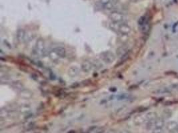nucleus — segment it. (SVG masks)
I'll use <instances>...</instances> for the list:
<instances>
[{
    "label": "nucleus",
    "instance_id": "7",
    "mask_svg": "<svg viewBox=\"0 0 178 133\" xmlns=\"http://www.w3.org/2000/svg\"><path fill=\"white\" fill-rule=\"evenodd\" d=\"M166 128L170 133H175L178 132V124L175 121H169L166 124Z\"/></svg>",
    "mask_w": 178,
    "mask_h": 133
},
{
    "label": "nucleus",
    "instance_id": "9",
    "mask_svg": "<svg viewBox=\"0 0 178 133\" xmlns=\"http://www.w3.org/2000/svg\"><path fill=\"white\" fill-rule=\"evenodd\" d=\"M165 126V121L163 118H159L155 120V124H154V130H162Z\"/></svg>",
    "mask_w": 178,
    "mask_h": 133
},
{
    "label": "nucleus",
    "instance_id": "16",
    "mask_svg": "<svg viewBox=\"0 0 178 133\" xmlns=\"http://www.w3.org/2000/svg\"><path fill=\"white\" fill-rule=\"evenodd\" d=\"M21 96L26 98H30L32 96V93L29 91H27V90H24V91H21Z\"/></svg>",
    "mask_w": 178,
    "mask_h": 133
},
{
    "label": "nucleus",
    "instance_id": "17",
    "mask_svg": "<svg viewBox=\"0 0 178 133\" xmlns=\"http://www.w3.org/2000/svg\"><path fill=\"white\" fill-rule=\"evenodd\" d=\"M120 133H132V132H131L129 131V130H122V131L120 132Z\"/></svg>",
    "mask_w": 178,
    "mask_h": 133
},
{
    "label": "nucleus",
    "instance_id": "1",
    "mask_svg": "<svg viewBox=\"0 0 178 133\" xmlns=\"http://www.w3.org/2000/svg\"><path fill=\"white\" fill-rule=\"evenodd\" d=\"M111 27L113 29H115L117 31H118L121 35H128L131 31V28L127 23L123 22V23H111Z\"/></svg>",
    "mask_w": 178,
    "mask_h": 133
},
{
    "label": "nucleus",
    "instance_id": "11",
    "mask_svg": "<svg viewBox=\"0 0 178 133\" xmlns=\"http://www.w3.org/2000/svg\"><path fill=\"white\" fill-rule=\"evenodd\" d=\"M68 75L69 76H70L71 77H76L79 74V72L80 70L78 66H71L70 68L68 69Z\"/></svg>",
    "mask_w": 178,
    "mask_h": 133
},
{
    "label": "nucleus",
    "instance_id": "18",
    "mask_svg": "<svg viewBox=\"0 0 178 133\" xmlns=\"http://www.w3.org/2000/svg\"><path fill=\"white\" fill-rule=\"evenodd\" d=\"M107 133H117V132L115 130H109V131H108Z\"/></svg>",
    "mask_w": 178,
    "mask_h": 133
},
{
    "label": "nucleus",
    "instance_id": "10",
    "mask_svg": "<svg viewBox=\"0 0 178 133\" xmlns=\"http://www.w3.org/2000/svg\"><path fill=\"white\" fill-rule=\"evenodd\" d=\"M55 51L57 53V54L58 55L61 59H64L66 56V50L65 48L62 46H57L53 48Z\"/></svg>",
    "mask_w": 178,
    "mask_h": 133
},
{
    "label": "nucleus",
    "instance_id": "2",
    "mask_svg": "<svg viewBox=\"0 0 178 133\" xmlns=\"http://www.w3.org/2000/svg\"><path fill=\"white\" fill-rule=\"evenodd\" d=\"M35 55L39 57H44L46 55V46L45 41L43 39H39L35 43L34 49Z\"/></svg>",
    "mask_w": 178,
    "mask_h": 133
},
{
    "label": "nucleus",
    "instance_id": "15",
    "mask_svg": "<svg viewBox=\"0 0 178 133\" xmlns=\"http://www.w3.org/2000/svg\"><path fill=\"white\" fill-rule=\"evenodd\" d=\"M25 37V32L23 29H19L17 33V38L20 42H22L24 41Z\"/></svg>",
    "mask_w": 178,
    "mask_h": 133
},
{
    "label": "nucleus",
    "instance_id": "6",
    "mask_svg": "<svg viewBox=\"0 0 178 133\" xmlns=\"http://www.w3.org/2000/svg\"><path fill=\"white\" fill-rule=\"evenodd\" d=\"M118 0H99L100 4L105 9H111L117 3Z\"/></svg>",
    "mask_w": 178,
    "mask_h": 133
},
{
    "label": "nucleus",
    "instance_id": "5",
    "mask_svg": "<svg viewBox=\"0 0 178 133\" xmlns=\"http://www.w3.org/2000/svg\"><path fill=\"white\" fill-rule=\"evenodd\" d=\"M94 68V67L92 61H87V60H85V61L82 62L81 65V71L84 73H90Z\"/></svg>",
    "mask_w": 178,
    "mask_h": 133
},
{
    "label": "nucleus",
    "instance_id": "4",
    "mask_svg": "<svg viewBox=\"0 0 178 133\" xmlns=\"http://www.w3.org/2000/svg\"><path fill=\"white\" fill-rule=\"evenodd\" d=\"M100 57L103 61L108 64H111L113 63L115 59V55L111 51H107L101 53L100 55Z\"/></svg>",
    "mask_w": 178,
    "mask_h": 133
},
{
    "label": "nucleus",
    "instance_id": "12",
    "mask_svg": "<svg viewBox=\"0 0 178 133\" xmlns=\"http://www.w3.org/2000/svg\"><path fill=\"white\" fill-rule=\"evenodd\" d=\"M134 124L137 125V126H139L141 125L142 124L145 123V115H141V114H138L136 117H135L134 120Z\"/></svg>",
    "mask_w": 178,
    "mask_h": 133
},
{
    "label": "nucleus",
    "instance_id": "14",
    "mask_svg": "<svg viewBox=\"0 0 178 133\" xmlns=\"http://www.w3.org/2000/svg\"><path fill=\"white\" fill-rule=\"evenodd\" d=\"M157 119V113H155V112H150L145 114V123L150 121H155Z\"/></svg>",
    "mask_w": 178,
    "mask_h": 133
},
{
    "label": "nucleus",
    "instance_id": "8",
    "mask_svg": "<svg viewBox=\"0 0 178 133\" xmlns=\"http://www.w3.org/2000/svg\"><path fill=\"white\" fill-rule=\"evenodd\" d=\"M48 57H49L50 59L51 60V61L55 63H58L60 61V59H61L58 55L57 54V53L55 51L53 48L50 49V51H49V52H48Z\"/></svg>",
    "mask_w": 178,
    "mask_h": 133
},
{
    "label": "nucleus",
    "instance_id": "13",
    "mask_svg": "<svg viewBox=\"0 0 178 133\" xmlns=\"http://www.w3.org/2000/svg\"><path fill=\"white\" fill-rule=\"evenodd\" d=\"M20 113L22 114H28L29 112L31 111V106L27 104H23L21 105L19 109H18Z\"/></svg>",
    "mask_w": 178,
    "mask_h": 133
},
{
    "label": "nucleus",
    "instance_id": "3",
    "mask_svg": "<svg viewBox=\"0 0 178 133\" xmlns=\"http://www.w3.org/2000/svg\"><path fill=\"white\" fill-rule=\"evenodd\" d=\"M109 19L113 23H123L125 19V15L123 13L117 11H113L109 14Z\"/></svg>",
    "mask_w": 178,
    "mask_h": 133
},
{
    "label": "nucleus",
    "instance_id": "19",
    "mask_svg": "<svg viewBox=\"0 0 178 133\" xmlns=\"http://www.w3.org/2000/svg\"><path fill=\"white\" fill-rule=\"evenodd\" d=\"M131 2H134V3H136V2H138V0H130Z\"/></svg>",
    "mask_w": 178,
    "mask_h": 133
}]
</instances>
